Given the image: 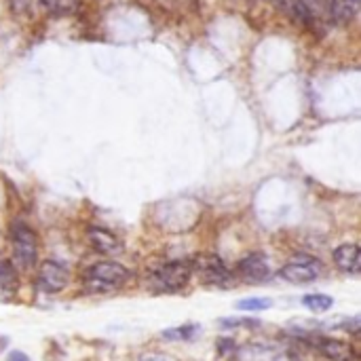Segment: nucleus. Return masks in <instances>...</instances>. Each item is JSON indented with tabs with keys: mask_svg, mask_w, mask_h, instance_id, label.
<instances>
[{
	"mask_svg": "<svg viewBox=\"0 0 361 361\" xmlns=\"http://www.w3.org/2000/svg\"><path fill=\"white\" fill-rule=\"evenodd\" d=\"M6 361H30V357H27L23 351H11V353L6 355Z\"/></svg>",
	"mask_w": 361,
	"mask_h": 361,
	"instance_id": "20",
	"label": "nucleus"
},
{
	"mask_svg": "<svg viewBox=\"0 0 361 361\" xmlns=\"http://www.w3.org/2000/svg\"><path fill=\"white\" fill-rule=\"evenodd\" d=\"M6 347H8V338L0 334V355H2L4 351H6Z\"/></svg>",
	"mask_w": 361,
	"mask_h": 361,
	"instance_id": "21",
	"label": "nucleus"
},
{
	"mask_svg": "<svg viewBox=\"0 0 361 361\" xmlns=\"http://www.w3.org/2000/svg\"><path fill=\"white\" fill-rule=\"evenodd\" d=\"M302 305L311 313H328L334 307V298L332 296H326V294H307L302 298Z\"/></svg>",
	"mask_w": 361,
	"mask_h": 361,
	"instance_id": "14",
	"label": "nucleus"
},
{
	"mask_svg": "<svg viewBox=\"0 0 361 361\" xmlns=\"http://www.w3.org/2000/svg\"><path fill=\"white\" fill-rule=\"evenodd\" d=\"M220 326H224L226 330H237V328H245V330H258L262 324L260 319H254V317H224L218 322Z\"/></svg>",
	"mask_w": 361,
	"mask_h": 361,
	"instance_id": "16",
	"label": "nucleus"
},
{
	"mask_svg": "<svg viewBox=\"0 0 361 361\" xmlns=\"http://www.w3.org/2000/svg\"><path fill=\"white\" fill-rule=\"evenodd\" d=\"M44 11L53 17H72L80 11V0H40Z\"/></svg>",
	"mask_w": 361,
	"mask_h": 361,
	"instance_id": "13",
	"label": "nucleus"
},
{
	"mask_svg": "<svg viewBox=\"0 0 361 361\" xmlns=\"http://www.w3.org/2000/svg\"><path fill=\"white\" fill-rule=\"evenodd\" d=\"M192 262L190 260H171L157 267L150 273V288L161 294H176L184 290L192 277Z\"/></svg>",
	"mask_w": 361,
	"mask_h": 361,
	"instance_id": "2",
	"label": "nucleus"
},
{
	"mask_svg": "<svg viewBox=\"0 0 361 361\" xmlns=\"http://www.w3.org/2000/svg\"><path fill=\"white\" fill-rule=\"evenodd\" d=\"M129 279H131V271L127 267L112 262V260H104L87 271L85 288L91 294H108L125 286Z\"/></svg>",
	"mask_w": 361,
	"mask_h": 361,
	"instance_id": "1",
	"label": "nucleus"
},
{
	"mask_svg": "<svg viewBox=\"0 0 361 361\" xmlns=\"http://www.w3.org/2000/svg\"><path fill=\"white\" fill-rule=\"evenodd\" d=\"M19 290V275L11 260H0V300H11Z\"/></svg>",
	"mask_w": 361,
	"mask_h": 361,
	"instance_id": "12",
	"label": "nucleus"
},
{
	"mask_svg": "<svg viewBox=\"0 0 361 361\" xmlns=\"http://www.w3.org/2000/svg\"><path fill=\"white\" fill-rule=\"evenodd\" d=\"M192 271H197L205 283L216 286V288H228L235 281V277H233L231 269L224 264V260L220 256H214V254L197 258L192 262Z\"/></svg>",
	"mask_w": 361,
	"mask_h": 361,
	"instance_id": "4",
	"label": "nucleus"
},
{
	"mask_svg": "<svg viewBox=\"0 0 361 361\" xmlns=\"http://www.w3.org/2000/svg\"><path fill=\"white\" fill-rule=\"evenodd\" d=\"M201 334V328L195 326H180V328H169L165 332H161V336L165 341H192Z\"/></svg>",
	"mask_w": 361,
	"mask_h": 361,
	"instance_id": "15",
	"label": "nucleus"
},
{
	"mask_svg": "<svg viewBox=\"0 0 361 361\" xmlns=\"http://www.w3.org/2000/svg\"><path fill=\"white\" fill-rule=\"evenodd\" d=\"M317 351L330 361H357V351L353 345L338 341V338H317Z\"/></svg>",
	"mask_w": 361,
	"mask_h": 361,
	"instance_id": "7",
	"label": "nucleus"
},
{
	"mask_svg": "<svg viewBox=\"0 0 361 361\" xmlns=\"http://www.w3.org/2000/svg\"><path fill=\"white\" fill-rule=\"evenodd\" d=\"M137 361H180L178 357L169 355V353H163V351H148V353H142Z\"/></svg>",
	"mask_w": 361,
	"mask_h": 361,
	"instance_id": "18",
	"label": "nucleus"
},
{
	"mask_svg": "<svg viewBox=\"0 0 361 361\" xmlns=\"http://www.w3.org/2000/svg\"><path fill=\"white\" fill-rule=\"evenodd\" d=\"M36 283L47 294L63 292L68 288V283H70V271L63 264H59L57 260H44L38 267Z\"/></svg>",
	"mask_w": 361,
	"mask_h": 361,
	"instance_id": "5",
	"label": "nucleus"
},
{
	"mask_svg": "<svg viewBox=\"0 0 361 361\" xmlns=\"http://www.w3.org/2000/svg\"><path fill=\"white\" fill-rule=\"evenodd\" d=\"M239 275L245 283H267L271 279V267L264 254H250L239 262Z\"/></svg>",
	"mask_w": 361,
	"mask_h": 361,
	"instance_id": "6",
	"label": "nucleus"
},
{
	"mask_svg": "<svg viewBox=\"0 0 361 361\" xmlns=\"http://www.w3.org/2000/svg\"><path fill=\"white\" fill-rule=\"evenodd\" d=\"M279 277L286 279L288 283H296V286H305V283H313L319 277L317 264H300V262H290L279 271Z\"/></svg>",
	"mask_w": 361,
	"mask_h": 361,
	"instance_id": "11",
	"label": "nucleus"
},
{
	"mask_svg": "<svg viewBox=\"0 0 361 361\" xmlns=\"http://www.w3.org/2000/svg\"><path fill=\"white\" fill-rule=\"evenodd\" d=\"M218 351H220V355H235V351H237V345H235V341H231V338H220L218 341Z\"/></svg>",
	"mask_w": 361,
	"mask_h": 361,
	"instance_id": "19",
	"label": "nucleus"
},
{
	"mask_svg": "<svg viewBox=\"0 0 361 361\" xmlns=\"http://www.w3.org/2000/svg\"><path fill=\"white\" fill-rule=\"evenodd\" d=\"M334 264L349 275H357L361 271V250L357 243H343L332 254Z\"/></svg>",
	"mask_w": 361,
	"mask_h": 361,
	"instance_id": "8",
	"label": "nucleus"
},
{
	"mask_svg": "<svg viewBox=\"0 0 361 361\" xmlns=\"http://www.w3.org/2000/svg\"><path fill=\"white\" fill-rule=\"evenodd\" d=\"M11 241H13V264H17L23 271L38 264V237L27 224L15 222L11 226Z\"/></svg>",
	"mask_w": 361,
	"mask_h": 361,
	"instance_id": "3",
	"label": "nucleus"
},
{
	"mask_svg": "<svg viewBox=\"0 0 361 361\" xmlns=\"http://www.w3.org/2000/svg\"><path fill=\"white\" fill-rule=\"evenodd\" d=\"M273 307V300L271 298H243L237 302V309L241 311H252V313H258V311H267Z\"/></svg>",
	"mask_w": 361,
	"mask_h": 361,
	"instance_id": "17",
	"label": "nucleus"
},
{
	"mask_svg": "<svg viewBox=\"0 0 361 361\" xmlns=\"http://www.w3.org/2000/svg\"><path fill=\"white\" fill-rule=\"evenodd\" d=\"M235 355L239 361H279L281 360V351L273 345H264V343H250L243 347H237Z\"/></svg>",
	"mask_w": 361,
	"mask_h": 361,
	"instance_id": "10",
	"label": "nucleus"
},
{
	"mask_svg": "<svg viewBox=\"0 0 361 361\" xmlns=\"http://www.w3.org/2000/svg\"><path fill=\"white\" fill-rule=\"evenodd\" d=\"M87 235H89V239H91V245H93L99 254H104V256H116V254H121V252L125 250L123 243H121V239L114 237L110 231H106V228H102V226H89V228H87Z\"/></svg>",
	"mask_w": 361,
	"mask_h": 361,
	"instance_id": "9",
	"label": "nucleus"
}]
</instances>
